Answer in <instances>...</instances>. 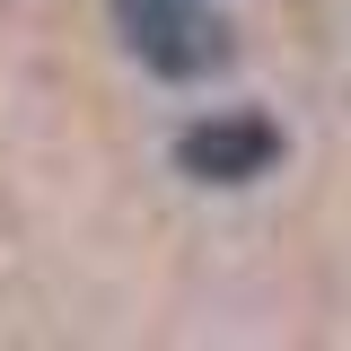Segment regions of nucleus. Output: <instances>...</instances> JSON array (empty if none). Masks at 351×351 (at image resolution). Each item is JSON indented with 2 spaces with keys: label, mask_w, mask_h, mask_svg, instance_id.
<instances>
[{
  "label": "nucleus",
  "mask_w": 351,
  "mask_h": 351,
  "mask_svg": "<svg viewBox=\"0 0 351 351\" xmlns=\"http://www.w3.org/2000/svg\"><path fill=\"white\" fill-rule=\"evenodd\" d=\"M114 9H123V44L158 80H211L237 53V36L211 0H114Z\"/></svg>",
  "instance_id": "1"
},
{
  "label": "nucleus",
  "mask_w": 351,
  "mask_h": 351,
  "mask_svg": "<svg viewBox=\"0 0 351 351\" xmlns=\"http://www.w3.org/2000/svg\"><path fill=\"white\" fill-rule=\"evenodd\" d=\"M281 158V123L272 114H211L176 141V167L193 184H255L263 167Z\"/></svg>",
  "instance_id": "2"
}]
</instances>
